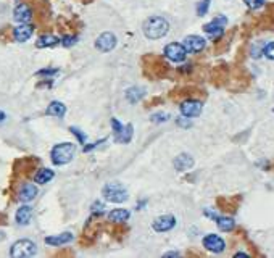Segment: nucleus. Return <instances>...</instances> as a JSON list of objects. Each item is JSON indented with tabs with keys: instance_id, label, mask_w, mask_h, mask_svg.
<instances>
[{
	"instance_id": "obj_42",
	"label": "nucleus",
	"mask_w": 274,
	"mask_h": 258,
	"mask_svg": "<svg viewBox=\"0 0 274 258\" xmlns=\"http://www.w3.org/2000/svg\"><path fill=\"white\" fill-rule=\"evenodd\" d=\"M145 203H147V200H142V202H139V203H137V210H140L142 206L145 205Z\"/></svg>"
},
{
	"instance_id": "obj_39",
	"label": "nucleus",
	"mask_w": 274,
	"mask_h": 258,
	"mask_svg": "<svg viewBox=\"0 0 274 258\" xmlns=\"http://www.w3.org/2000/svg\"><path fill=\"white\" fill-rule=\"evenodd\" d=\"M103 208H105V205H103V202H94L92 203V211H103Z\"/></svg>"
},
{
	"instance_id": "obj_15",
	"label": "nucleus",
	"mask_w": 274,
	"mask_h": 258,
	"mask_svg": "<svg viewBox=\"0 0 274 258\" xmlns=\"http://www.w3.org/2000/svg\"><path fill=\"white\" fill-rule=\"evenodd\" d=\"M16 165H19L21 168H19V170H15V173H16V174H21L23 178H26V176H31V174H32V170H36V166L39 165V160L29 157V158L18 160Z\"/></svg>"
},
{
	"instance_id": "obj_14",
	"label": "nucleus",
	"mask_w": 274,
	"mask_h": 258,
	"mask_svg": "<svg viewBox=\"0 0 274 258\" xmlns=\"http://www.w3.org/2000/svg\"><path fill=\"white\" fill-rule=\"evenodd\" d=\"M13 18L18 23H29L32 19V10L28 3H18L16 8L13 10Z\"/></svg>"
},
{
	"instance_id": "obj_5",
	"label": "nucleus",
	"mask_w": 274,
	"mask_h": 258,
	"mask_svg": "<svg viewBox=\"0 0 274 258\" xmlns=\"http://www.w3.org/2000/svg\"><path fill=\"white\" fill-rule=\"evenodd\" d=\"M36 244L29 241V239H21V241H16L11 245L10 249V255L15 258H29L36 255Z\"/></svg>"
},
{
	"instance_id": "obj_3",
	"label": "nucleus",
	"mask_w": 274,
	"mask_h": 258,
	"mask_svg": "<svg viewBox=\"0 0 274 258\" xmlns=\"http://www.w3.org/2000/svg\"><path fill=\"white\" fill-rule=\"evenodd\" d=\"M74 153H76L74 144H71V142H63V144H58L52 148L50 158L54 161V165L62 166V165L69 163V161L74 158Z\"/></svg>"
},
{
	"instance_id": "obj_6",
	"label": "nucleus",
	"mask_w": 274,
	"mask_h": 258,
	"mask_svg": "<svg viewBox=\"0 0 274 258\" xmlns=\"http://www.w3.org/2000/svg\"><path fill=\"white\" fill-rule=\"evenodd\" d=\"M227 24V18L223 16V15H219L213 19V21H210L208 24L204 26V31L206 32L208 36H210L211 39H214V41H218V39L223 36V32H224V26Z\"/></svg>"
},
{
	"instance_id": "obj_12",
	"label": "nucleus",
	"mask_w": 274,
	"mask_h": 258,
	"mask_svg": "<svg viewBox=\"0 0 274 258\" xmlns=\"http://www.w3.org/2000/svg\"><path fill=\"white\" fill-rule=\"evenodd\" d=\"M204 247L213 252V254H221L226 249V242L216 234H208L204 237Z\"/></svg>"
},
{
	"instance_id": "obj_40",
	"label": "nucleus",
	"mask_w": 274,
	"mask_h": 258,
	"mask_svg": "<svg viewBox=\"0 0 274 258\" xmlns=\"http://www.w3.org/2000/svg\"><path fill=\"white\" fill-rule=\"evenodd\" d=\"M176 123H178V125L181 126V128H189V126H191V121H186V120H178V121H176Z\"/></svg>"
},
{
	"instance_id": "obj_11",
	"label": "nucleus",
	"mask_w": 274,
	"mask_h": 258,
	"mask_svg": "<svg viewBox=\"0 0 274 258\" xmlns=\"http://www.w3.org/2000/svg\"><path fill=\"white\" fill-rule=\"evenodd\" d=\"M176 226V218L173 215H163L153 219L152 228L156 232H168Z\"/></svg>"
},
{
	"instance_id": "obj_1",
	"label": "nucleus",
	"mask_w": 274,
	"mask_h": 258,
	"mask_svg": "<svg viewBox=\"0 0 274 258\" xmlns=\"http://www.w3.org/2000/svg\"><path fill=\"white\" fill-rule=\"evenodd\" d=\"M142 71L150 79H161L169 71V64L160 55H143L142 57Z\"/></svg>"
},
{
	"instance_id": "obj_24",
	"label": "nucleus",
	"mask_w": 274,
	"mask_h": 258,
	"mask_svg": "<svg viewBox=\"0 0 274 258\" xmlns=\"http://www.w3.org/2000/svg\"><path fill=\"white\" fill-rule=\"evenodd\" d=\"M54 176H55V173L49 170V168H41V170H37V173L34 174V181L37 184H47L54 179Z\"/></svg>"
},
{
	"instance_id": "obj_29",
	"label": "nucleus",
	"mask_w": 274,
	"mask_h": 258,
	"mask_svg": "<svg viewBox=\"0 0 274 258\" xmlns=\"http://www.w3.org/2000/svg\"><path fill=\"white\" fill-rule=\"evenodd\" d=\"M210 2L211 0H202L197 5V15L199 16H205L208 13V8H210Z\"/></svg>"
},
{
	"instance_id": "obj_30",
	"label": "nucleus",
	"mask_w": 274,
	"mask_h": 258,
	"mask_svg": "<svg viewBox=\"0 0 274 258\" xmlns=\"http://www.w3.org/2000/svg\"><path fill=\"white\" fill-rule=\"evenodd\" d=\"M76 41H77V36H73V34H65L63 37H62V44L65 45V47H71V45H74L76 44Z\"/></svg>"
},
{
	"instance_id": "obj_23",
	"label": "nucleus",
	"mask_w": 274,
	"mask_h": 258,
	"mask_svg": "<svg viewBox=\"0 0 274 258\" xmlns=\"http://www.w3.org/2000/svg\"><path fill=\"white\" fill-rule=\"evenodd\" d=\"M45 113L49 116H55V118H63L65 115H67V107L63 105L62 102H52L50 105L45 110Z\"/></svg>"
},
{
	"instance_id": "obj_28",
	"label": "nucleus",
	"mask_w": 274,
	"mask_h": 258,
	"mask_svg": "<svg viewBox=\"0 0 274 258\" xmlns=\"http://www.w3.org/2000/svg\"><path fill=\"white\" fill-rule=\"evenodd\" d=\"M113 237H116L118 241H121L123 237L126 236V232H128V228L125 226V223H115L113 226Z\"/></svg>"
},
{
	"instance_id": "obj_44",
	"label": "nucleus",
	"mask_w": 274,
	"mask_h": 258,
	"mask_svg": "<svg viewBox=\"0 0 274 258\" xmlns=\"http://www.w3.org/2000/svg\"><path fill=\"white\" fill-rule=\"evenodd\" d=\"M236 257H249V254H242V252H239V254H236Z\"/></svg>"
},
{
	"instance_id": "obj_9",
	"label": "nucleus",
	"mask_w": 274,
	"mask_h": 258,
	"mask_svg": "<svg viewBox=\"0 0 274 258\" xmlns=\"http://www.w3.org/2000/svg\"><path fill=\"white\" fill-rule=\"evenodd\" d=\"M202 110H204V105L199 99H189L181 102V113L186 118H195L202 113Z\"/></svg>"
},
{
	"instance_id": "obj_43",
	"label": "nucleus",
	"mask_w": 274,
	"mask_h": 258,
	"mask_svg": "<svg viewBox=\"0 0 274 258\" xmlns=\"http://www.w3.org/2000/svg\"><path fill=\"white\" fill-rule=\"evenodd\" d=\"M5 118H6V115L2 112V110H0V123H2V121H5Z\"/></svg>"
},
{
	"instance_id": "obj_16",
	"label": "nucleus",
	"mask_w": 274,
	"mask_h": 258,
	"mask_svg": "<svg viewBox=\"0 0 274 258\" xmlns=\"http://www.w3.org/2000/svg\"><path fill=\"white\" fill-rule=\"evenodd\" d=\"M32 32H34V26H31L28 23H21L13 29V39L16 42H26L32 36Z\"/></svg>"
},
{
	"instance_id": "obj_47",
	"label": "nucleus",
	"mask_w": 274,
	"mask_h": 258,
	"mask_svg": "<svg viewBox=\"0 0 274 258\" xmlns=\"http://www.w3.org/2000/svg\"><path fill=\"white\" fill-rule=\"evenodd\" d=\"M273 112H274V110H273Z\"/></svg>"
},
{
	"instance_id": "obj_21",
	"label": "nucleus",
	"mask_w": 274,
	"mask_h": 258,
	"mask_svg": "<svg viewBox=\"0 0 274 258\" xmlns=\"http://www.w3.org/2000/svg\"><path fill=\"white\" fill-rule=\"evenodd\" d=\"M31 218H32V208L29 205H23L19 206L18 211H16V223L19 226H26L31 223Z\"/></svg>"
},
{
	"instance_id": "obj_38",
	"label": "nucleus",
	"mask_w": 274,
	"mask_h": 258,
	"mask_svg": "<svg viewBox=\"0 0 274 258\" xmlns=\"http://www.w3.org/2000/svg\"><path fill=\"white\" fill-rule=\"evenodd\" d=\"M107 139L105 137H103L102 140H97V142H94V144H90V145H86V147H84V152H90V150H92V148H95V147H99L100 144H103V142H105Z\"/></svg>"
},
{
	"instance_id": "obj_10",
	"label": "nucleus",
	"mask_w": 274,
	"mask_h": 258,
	"mask_svg": "<svg viewBox=\"0 0 274 258\" xmlns=\"http://www.w3.org/2000/svg\"><path fill=\"white\" fill-rule=\"evenodd\" d=\"M116 44H118V41H116V36L113 32H103V34L97 37L95 47L100 52H112L116 47Z\"/></svg>"
},
{
	"instance_id": "obj_41",
	"label": "nucleus",
	"mask_w": 274,
	"mask_h": 258,
	"mask_svg": "<svg viewBox=\"0 0 274 258\" xmlns=\"http://www.w3.org/2000/svg\"><path fill=\"white\" fill-rule=\"evenodd\" d=\"M165 257H179L178 252H169V254H165Z\"/></svg>"
},
{
	"instance_id": "obj_18",
	"label": "nucleus",
	"mask_w": 274,
	"mask_h": 258,
	"mask_svg": "<svg viewBox=\"0 0 274 258\" xmlns=\"http://www.w3.org/2000/svg\"><path fill=\"white\" fill-rule=\"evenodd\" d=\"M173 165L178 171H189L194 166V158L189 153H181L174 158Z\"/></svg>"
},
{
	"instance_id": "obj_36",
	"label": "nucleus",
	"mask_w": 274,
	"mask_h": 258,
	"mask_svg": "<svg viewBox=\"0 0 274 258\" xmlns=\"http://www.w3.org/2000/svg\"><path fill=\"white\" fill-rule=\"evenodd\" d=\"M263 49H265V44L255 45V47L252 49V57H253V58H260V57L263 55Z\"/></svg>"
},
{
	"instance_id": "obj_37",
	"label": "nucleus",
	"mask_w": 274,
	"mask_h": 258,
	"mask_svg": "<svg viewBox=\"0 0 274 258\" xmlns=\"http://www.w3.org/2000/svg\"><path fill=\"white\" fill-rule=\"evenodd\" d=\"M112 126H113V134H115V135L118 134L123 128H125V126H123L121 123H120L118 120H116V118H112Z\"/></svg>"
},
{
	"instance_id": "obj_19",
	"label": "nucleus",
	"mask_w": 274,
	"mask_h": 258,
	"mask_svg": "<svg viewBox=\"0 0 274 258\" xmlns=\"http://www.w3.org/2000/svg\"><path fill=\"white\" fill-rule=\"evenodd\" d=\"M71 241H73V234H71V232H63V234H58V236L45 237V244L54 245V247H60V245L69 244Z\"/></svg>"
},
{
	"instance_id": "obj_46",
	"label": "nucleus",
	"mask_w": 274,
	"mask_h": 258,
	"mask_svg": "<svg viewBox=\"0 0 274 258\" xmlns=\"http://www.w3.org/2000/svg\"><path fill=\"white\" fill-rule=\"evenodd\" d=\"M3 239H5V234L3 232H0V241H3Z\"/></svg>"
},
{
	"instance_id": "obj_25",
	"label": "nucleus",
	"mask_w": 274,
	"mask_h": 258,
	"mask_svg": "<svg viewBox=\"0 0 274 258\" xmlns=\"http://www.w3.org/2000/svg\"><path fill=\"white\" fill-rule=\"evenodd\" d=\"M143 95H145V90L142 87H129L125 92V97L129 103H137L139 100H142Z\"/></svg>"
},
{
	"instance_id": "obj_2",
	"label": "nucleus",
	"mask_w": 274,
	"mask_h": 258,
	"mask_svg": "<svg viewBox=\"0 0 274 258\" xmlns=\"http://www.w3.org/2000/svg\"><path fill=\"white\" fill-rule=\"evenodd\" d=\"M142 31L147 39L155 41V39H161L168 34L169 23L161 16H152V18L145 19V23H143V26H142Z\"/></svg>"
},
{
	"instance_id": "obj_33",
	"label": "nucleus",
	"mask_w": 274,
	"mask_h": 258,
	"mask_svg": "<svg viewBox=\"0 0 274 258\" xmlns=\"http://www.w3.org/2000/svg\"><path fill=\"white\" fill-rule=\"evenodd\" d=\"M263 55L270 60H274V42L270 44H265V49H263Z\"/></svg>"
},
{
	"instance_id": "obj_35",
	"label": "nucleus",
	"mask_w": 274,
	"mask_h": 258,
	"mask_svg": "<svg viewBox=\"0 0 274 258\" xmlns=\"http://www.w3.org/2000/svg\"><path fill=\"white\" fill-rule=\"evenodd\" d=\"M57 73H58L57 68H45V69L37 71V76H47V77H52V76H55Z\"/></svg>"
},
{
	"instance_id": "obj_7",
	"label": "nucleus",
	"mask_w": 274,
	"mask_h": 258,
	"mask_svg": "<svg viewBox=\"0 0 274 258\" xmlns=\"http://www.w3.org/2000/svg\"><path fill=\"white\" fill-rule=\"evenodd\" d=\"M165 57L168 58V60L174 62V63L184 62L186 57H187V50L184 47V44H178V42L168 44L165 47Z\"/></svg>"
},
{
	"instance_id": "obj_26",
	"label": "nucleus",
	"mask_w": 274,
	"mask_h": 258,
	"mask_svg": "<svg viewBox=\"0 0 274 258\" xmlns=\"http://www.w3.org/2000/svg\"><path fill=\"white\" fill-rule=\"evenodd\" d=\"M108 219L112 223H125L129 219V211L123 208H116L112 213H108Z\"/></svg>"
},
{
	"instance_id": "obj_45",
	"label": "nucleus",
	"mask_w": 274,
	"mask_h": 258,
	"mask_svg": "<svg viewBox=\"0 0 274 258\" xmlns=\"http://www.w3.org/2000/svg\"><path fill=\"white\" fill-rule=\"evenodd\" d=\"M5 221V215H2V213H0V224H2Z\"/></svg>"
},
{
	"instance_id": "obj_22",
	"label": "nucleus",
	"mask_w": 274,
	"mask_h": 258,
	"mask_svg": "<svg viewBox=\"0 0 274 258\" xmlns=\"http://www.w3.org/2000/svg\"><path fill=\"white\" fill-rule=\"evenodd\" d=\"M57 44H60V39L54 34H42L37 39L36 47L37 49H45V47H55Z\"/></svg>"
},
{
	"instance_id": "obj_17",
	"label": "nucleus",
	"mask_w": 274,
	"mask_h": 258,
	"mask_svg": "<svg viewBox=\"0 0 274 258\" xmlns=\"http://www.w3.org/2000/svg\"><path fill=\"white\" fill-rule=\"evenodd\" d=\"M36 195H37V187L34 184H29V183H24L21 186V189H19V192H18V198L24 203L34 200Z\"/></svg>"
},
{
	"instance_id": "obj_20",
	"label": "nucleus",
	"mask_w": 274,
	"mask_h": 258,
	"mask_svg": "<svg viewBox=\"0 0 274 258\" xmlns=\"http://www.w3.org/2000/svg\"><path fill=\"white\" fill-rule=\"evenodd\" d=\"M133 134H134V126L129 123V125H126L118 134L115 135V142L116 144H129L133 139Z\"/></svg>"
},
{
	"instance_id": "obj_13",
	"label": "nucleus",
	"mask_w": 274,
	"mask_h": 258,
	"mask_svg": "<svg viewBox=\"0 0 274 258\" xmlns=\"http://www.w3.org/2000/svg\"><path fill=\"white\" fill-rule=\"evenodd\" d=\"M184 47L187 54H199L205 49V39L200 36H187L184 39Z\"/></svg>"
},
{
	"instance_id": "obj_27",
	"label": "nucleus",
	"mask_w": 274,
	"mask_h": 258,
	"mask_svg": "<svg viewBox=\"0 0 274 258\" xmlns=\"http://www.w3.org/2000/svg\"><path fill=\"white\" fill-rule=\"evenodd\" d=\"M216 224H218V228L223 231V232H229L232 231L234 228H236V221H234L232 218H227V216H216Z\"/></svg>"
},
{
	"instance_id": "obj_4",
	"label": "nucleus",
	"mask_w": 274,
	"mask_h": 258,
	"mask_svg": "<svg viewBox=\"0 0 274 258\" xmlns=\"http://www.w3.org/2000/svg\"><path fill=\"white\" fill-rule=\"evenodd\" d=\"M103 197H105L107 202H113V203H123L128 200V191L123 187L120 183H110L103 187Z\"/></svg>"
},
{
	"instance_id": "obj_34",
	"label": "nucleus",
	"mask_w": 274,
	"mask_h": 258,
	"mask_svg": "<svg viewBox=\"0 0 274 258\" xmlns=\"http://www.w3.org/2000/svg\"><path fill=\"white\" fill-rule=\"evenodd\" d=\"M150 120H152L153 123H165L169 120V115L168 113H155V115H152V118Z\"/></svg>"
},
{
	"instance_id": "obj_32",
	"label": "nucleus",
	"mask_w": 274,
	"mask_h": 258,
	"mask_svg": "<svg viewBox=\"0 0 274 258\" xmlns=\"http://www.w3.org/2000/svg\"><path fill=\"white\" fill-rule=\"evenodd\" d=\"M244 3L249 6L250 10H258L265 5V0H244Z\"/></svg>"
},
{
	"instance_id": "obj_8",
	"label": "nucleus",
	"mask_w": 274,
	"mask_h": 258,
	"mask_svg": "<svg viewBox=\"0 0 274 258\" xmlns=\"http://www.w3.org/2000/svg\"><path fill=\"white\" fill-rule=\"evenodd\" d=\"M202 95V90L194 87V86H186V87H179L171 92V99L176 100V102H184V100H189V99H199Z\"/></svg>"
},
{
	"instance_id": "obj_31",
	"label": "nucleus",
	"mask_w": 274,
	"mask_h": 258,
	"mask_svg": "<svg viewBox=\"0 0 274 258\" xmlns=\"http://www.w3.org/2000/svg\"><path fill=\"white\" fill-rule=\"evenodd\" d=\"M69 131H71V134H74V135H76L77 140H79V144H86L87 135L84 134V132H81V129H77V128H74V126H71V128H69Z\"/></svg>"
}]
</instances>
